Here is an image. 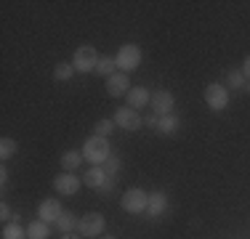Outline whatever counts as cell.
Listing matches in <instances>:
<instances>
[{
  "mask_svg": "<svg viewBox=\"0 0 250 239\" xmlns=\"http://www.w3.org/2000/svg\"><path fill=\"white\" fill-rule=\"evenodd\" d=\"M83 157L91 165H104L112 157V143L104 136H91V139L83 143Z\"/></svg>",
  "mask_w": 250,
  "mask_h": 239,
  "instance_id": "6da1fadb",
  "label": "cell"
},
{
  "mask_svg": "<svg viewBox=\"0 0 250 239\" xmlns=\"http://www.w3.org/2000/svg\"><path fill=\"white\" fill-rule=\"evenodd\" d=\"M115 61H117V69H123L125 75H128V72H133V69H139V64H141V48L133 45V43L120 45V51L115 53Z\"/></svg>",
  "mask_w": 250,
  "mask_h": 239,
  "instance_id": "7a4b0ae2",
  "label": "cell"
},
{
  "mask_svg": "<svg viewBox=\"0 0 250 239\" xmlns=\"http://www.w3.org/2000/svg\"><path fill=\"white\" fill-rule=\"evenodd\" d=\"M146 202H149V194H146L144 189H128L123 194L120 205L125 213L130 215H139V213H146Z\"/></svg>",
  "mask_w": 250,
  "mask_h": 239,
  "instance_id": "3957f363",
  "label": "cell"
},
{
  "mask_svg": "<svg viewBox=\"0 0 250 239\" xmlns=\"http://www.w3.org/2000/svg\"><path fill=\"white\" fill-rule=\"evenodd\" d=\"M104 226H106V218L101 213H85L77 220V234L80 237H101Z\"/></svg>",
  "mask_w": 250,
  "mask_h": 239,
  "instance_id": "277c9868",
  "label": "cell"
},
{
  "mask_svg": "<svg viewBox=\"0 0 250 239\" xmlns=\"http://www.w3.org/2000/svg\"><path fill=\"white\" fill-rule=\"evenodd\" d=\"M96 64H99V53L93 45H80L75 51V59H72L75 72H96Z\"/></svg>",
  "mask_w": 250,
  "mask_h": 239,
  "instance_id": "5b68a950",
  "label": "cell"
},
{
  "mask_svg": "<svg viewBox=\"0 0 250 239\" xmlns=\"http://www.w3.org/2000/svg\"><path fill=\"white\" fill-rule=\"evenodd\" d=\"M117 128L128 130V133H133V130H141V125H144V120L136 109H130V106H120V109H115V115H112Z\"/></svg>",
  "mask_w": 250,
  "mask_h": 239,
  "instance_id": "8992f818",
  "label": "cell"
},
{
  "mask_svg": "<svg viewBox=\"0 0 250 239\" xmlns=\"http://www.w3.org/2000/svg\"><path fill=\"white\" fill-rule=\"evenodd\" d=\"M152 112L157 117H165V115H173V106H176V96L170 93V91H154L152 93Z\"/></svg>",
  "mask_w": 250,
  "mask_h": 239,
  "instance_id": "52a82bcc",
  "label": "cell"
},
{
  "mask_svg": "<svg viewBox=\"0 0 250 239\" xmlns=\"http://www.w3.org/2000/svg\"><path fill=\"white\" fill-rule=\"evenodd\" d=\"M205 101L213 112H221V109H226V104H229V91H226L221 82H210V85L205 88Z\"/></svg>",
  "mask_w": 250,
  "mask_h": 239,
  "instance_id": "ba28073f",
  "label": "cell"
},
{
  "mask_svg": "<svg viewBox=\"0 0 250 239\" xmlns=\"http://www.w3.org/2000/svg\"><path fill=\"white\" fill-rule=\"evenodd\" d=\"M53 189H56L59 194H64V197H72V194L80 191V178L72 176V173H62V176L53 178Z\"/></svg>",
  "mask_w": 250,
  "mask_h": 239,
  "instance_id": "9c48e42d",
  "label": "cell"
},
{
  "mask_svg": "<svg viewBox=\"0 0 250 239\" xmlns=\"http://www.w3.org/2000/svg\"><path fill=\"white\" fill-rule=\"evenodd\" d=\"M130 91V80L125 72H117V75H112L109 80H106V93L115 96V99H120V96H128Z\"/></svg>",
  "mask_w": 250,
  "mask_h": 239,
  "instance_id": "30bf717a",
  "label": "cell"
},
{
  "mask_svg": "<svg viewBox=\"0 0 250 239\" xmlns=\"http://www.w3.org/2000/svg\"><path fill=\"white\" fill-rule=\"evenodd\" d=\"M64 213V207L59 205V199H43L38 207V218L45 220V223H53V220H59V215Z\"/></svg>",
  "mask_w": 250,
  "mask_h": 239,
  "instance_id": "8fae6325",
  "label": "cell"
},
{
  "mask_svg": "<svg viewBox=\"0 0 250 239\" xmlns=\"http://www.w3.org/2000/svg\"><path fill=\"white\" fill-rule=\"evenodd\" d=\"M165 210H168V194H165V191H154V194H149L146 215H149V218H160Z\"/></svg>",
  "mask_w": 250,
  "mask_h": 239,
  "instance_id": "7c38bea8",
  "label": "cell"
},
{
  "mask_svg": "<svg viewBox=\"0 0 250 239\" xmlns=\"http://www.w3.org/2000/svg\"><path fill=\"white\" fill-rule=\"evenodd\" d=\"M125 99H128V106H130V109H144L146 104H152V93L146 91L144 85H141V88H130Z\"/></svg>",
  "mask_w": 250,
  "mask_h": 239,
  "instance_id": "4fadbf2b",
  "label": "cell"
},
{
  "mask_svg": "<svg viewBox=\"0 0 250 239\" xmlns=\"http://www.w3.org/2000/svg\"><path fill=\"white\" fill-rule=\"evenodd\" d=\"M106 178H109V176H106L104 167H101V165H93L91 170L83 176V183H85V186H91V189H101V186L106 183Z\"/></svg>",
  "mask_w": 250,
  "mask_h": 239,
  "instance_id": "5bb4252c",
  "label": "cell"
},
{
  "mask_svg": "<svg viewBox=\"0 0 250 239\" xmlns=\"http://www.w3.org/2000/svg\"><path fill=\"white\" fill-rule=\"evenodd\" d=\"M83 159H85V157H83V152H77V149H69V152H64V154H62V170H64V173L77 170Z\"/></svg>",
  "mask_w": 250,
  "mask_h": 239,
  "instance_id": "9a60e30c",
  "label": "cell"
},
{
  "mask_svg": "<svg viewBox=\"0 0 250 239\" xmlns=\"http://www.w3.org/2000/svg\"><path fill=\"white\" fill-rule=\"evenodd\" d=\"M117 61H115V56H99V64H96V75L99 77H106L109 80L112 75H117Z\"/></svg>",
  "mask_w": 250,
  "mask_h": 239,
  "instance_id": "2e32d148",
  "label": "cell"
},
{
  "mask_svg": "<svg viewBox=\"0 0 250 239\" xmlns=\"http://www.w3.org/2000/svg\"><path fill=\"white\" fill-rule=\"evenodd\" d=\"M178 125H181V120H178L176 115H165V117H160V122H157V133L173 136L178 130Z\"/></svg>",
  "mask_w": 250,
  "mask_h": 239,
  "instance_id": "e0dca14e",
  "label": "cell"
},
{
  "mask_svg": "<svg viewBox=\"0 0 250 239\" xmlns=\"http://www.w3.org/2000/svg\"><path fill=\"white\" fill-rule=\"evenodd\" d=\"M77 220H80V218H77L75 213L64 210L62 215H59V220H56V223H59V231H62V234H69V231H77Z\"/></svg>",
  "mask_w": 250,
  "mask_h": 239,
  "instance_id": "ac0fdd59",
  "label": "cell"
},
{
  "mask_svg": "<svg viewBox=\"0 0 250 239\" xmlns=\"http://www.w3.org/2000/svg\"><path fill=\"white\" fill-rule=\"evenodd\" d=\"M27 237L29 239H48L51 237V229L45 220H32V223L27 226Z\"/></svg>",
  "mask_w": 250,
  "mask_h": 239,
  "instance_id": "d6986e66",
  "label": "cell"
},
{
  "mask_svg": "<svg viewBox=\"0 0 250 239\" xmlns=\"http://www.w3.org/2000/svg\"><path fill=\"white\" fill-rule=\"evenodd\" d=\"M72 75H75V67H72V64H56V67H53V80H56V82L72 80Z\"/></svg>",
  "mask_w": 250,
  "mask_h": 239,
  "instance_id": "ffe728a7",
  "label": "cell"
},
{
  "mask_svg": "<svg viewBox=\"0 0 250 239\" xmlns=\"http://www.w3.org/2000/svg\"><path fill=\"white\" fill-rule=\"evenodd\" d=\"M3 239H29L27 229H21L19 223H5L3 226Z\"/></svg>",
  "mask_w": 250,
  "mask_h": 239,
  "instance_id": "44dd1931",
  "label": "cell"
},
{
  "mask_svg": "<svg viewBox=\"0 0 250 239\" xmlns=\"http://www.w3.org/2000/svg\"><path fill=\"white\" fill-rule=\"evenodd\" d=\"M16 149H19V143H16L14 139H3V141H0V159H3V162H5V159H11L16 154Z\"/></svg>",
  "mask_w": 250,
  "mask_h": 239,
  "instance_id": "7402d4cb",
  "label": "cell"
},
{
  "mask_svg": "<svg viewBox=\"0 0 250 239\" xmlns=\"http://www.w3.org/2000/svg\"><path fill=\"white\" fill-rule=\"evenodd\" d=\"M115 128H117V125H115V120H106V117H101L99 122L93 125V133H96V136H104V139H106V136H109Z\"/></svg>",
  "mask_w": 250,
  "mask_h": 239,
  "instance_id": "603a6c76",
  "label": "cell"
},
{
  "mask_svg": "<svg viewBox=\"0 0 250 239\" xmlns=\"http://www.w3.org/2000/svg\"><path fill=\"white\" fill-rule=\"evenodd\" d=\"M226 82H229V88H242L245 85V75H242V69H231L229 77H226Z\"/></svg>",
  "mask_w": 250,
  "mask_h": 239,
  "instance_id": "cb8c5ba5",
  "label": "cell"
},
{
  "mask_svg": "<svg viewBox=\"0 0 250 239\" xmlns=\"http://www.w3.org/2000/svg\"><path fill=\"white\" fill-rule=\"evenodd\" d=\"M101 167L106 170V176H117V173H120V167H123V162H120V157H115V154H112V157L106 159Z\"/></svg>",
  "mask_w": 250,
  "mask_h": 239,
  "instance_id": "d4e9b609",
  "label": "cell"
},
{
  "mask_svg": "<svg viewBox=\"0 0 250 239\" xmlns=\"http://www.w3.org/2000/svg\"><path fill=\"white\" fill-rule=\"evenodd\" d=\"M157 122H160V117L154 115V112H152V115H146V117H144V125H146V128H154V130H157Z\"/></svg>",
  "mask_w": 250,
  "mask_h": 239,
  "instance_id": "484cf974",
  "label": "cell"
},
{
  "mask_svg": "<svg viewBox=\"0 0 250 239\" xmlns=\"http://www.w3.org/2000/svg\"><path fill=\"white\" fill-rule=\"evenodd\" d=\"M0 218H3V220H8V218H11V207H8V202H3V205H0Z\"/></svg>",
  "mask_w": 250,
  "mask_h": 239,
  "instance_id": "4316f807",
  "label": "cell"
},
{
  "mask_svg": "<svg viewBox=\"0 0 250 239\" xmlns=\"http://www.w3.org/2000/svg\"><path fill=\"white\" fill-rule=\"evenodd\" d=\"M0 186H8V167H0Z\"/></svg>",
  "mask_w": 250,
  "mask_h": 239,
  "instance_id": "83f0119b",
  "label": "cell"
},
{
  "mask_svg": "<svg viewBox=\"0 0 250 239\" xmlns=\"http://www.w3.org/2000/svg\"><path fill=\"white\" fill-rule=\"evenodd\" d=\"M112 189H115V176H109V178H106V183H104V186H101L99 191H112Z\"/></svg>",
  "mask_w": 250,
  "mask_h": 239,
  "instance_id": "f1b7e54d",
  "label": "cell"
},
{
  "mask_svg": "<svg viewBox=\"0 0 250 239\" xmlns=\"http://www.w3.org/2000/svg\"><path fill=\"white\" fill-rule=\"evenodd\" d=\"M242 75H245V80H250V56L242 61Z\"/></svg>",
  "mask_w": 250,
  "mask_h": 239,
  "instance_id": "f546056e",
  "label": "cell"
},
{
  "mask_svg": "<svg viewBox=\"0 0 250 239\" xmlns=\"http://www.w3.org/2000/svg\"><path fill=\"white\" fill-rule=\"evenodd\" d=\"M62 239H80V234H77V231H69V234H62Z\"/></svg>",
  "mask_w": 250,
  "mask_h": 239,
  "instance_id": "4dcf8cb0",
  "label": "cell"
},
{
  "mask_svg": "<svg viewBox=\"0 0 250 239\" xmlns=\"http://www.w3.org/2000/svg\"><path fill=\"white\" fill-rule=\"evenodd\" d=\"M242 91H245V93H250V80H245V85H242Z\"/></svg>",
  "mask_w": 250,
  "mask_h": 239,
  "instance_id": "1f68e13d",
  "label": "cell"
},
{
  "mask_svg": "<svg viewBox=\"0 0 250 239\" xmlns=\"http://www.w3.org/2000/svg\"><path fill=\"white\" fill-rule=\"evenodd\" d=\"M101 239H115V237H101Z\"/></svg>",
  "mask_w": 250,
  "mask_h": 239,
  "instance_id": "d6a6232c",
  "label": "cell"
}]
</instances>
